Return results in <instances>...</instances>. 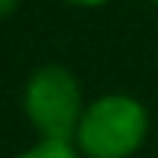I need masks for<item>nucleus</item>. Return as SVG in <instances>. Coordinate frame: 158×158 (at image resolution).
<instances>
[{
    "mask_svg": "<svg viewBox=\"0 0 158 158\" xmlns=\"http://www.w3.org/2000/svg\"><path fill=\"white\" fill-rule=\"evenodd\" d=\"M148 135V113L126 94H106L84 106L77 123V148L87 158H129Z\"/></svg>",
    "mask_w": 158,
    "mask_h": 158,
    "instance_id": "nucleus-1",
    "label": "nucleus"
},
{
    "mask_svg": "<svg viewBox=\"0 0 158 158\" xmlns=\"http://www.w3.org/2000/svg\"><path fill=\"white\" fill-rule=\"evenodd\" d=\"M23 106L29 123L42 132V139H74L77 123L84 116L81 84L61 64H45L29 77L23 94Z\"/></svg>",
    "mask_w": 158,
    "mask_h": 158,
    "instance_id": "nucleus-2",
    "label": "nucleus"
},
{
    "mask_svg": "<svg viewBox=\"0 0 158 158\" xmlns=\"http://www.w3.org/2000/svg\"><path fill=\"white\" fill-rule=\"evenodd\" d=\"M19 158H81V155L68 139H42L32 148H26Z\"/></svg>",
    "mask_w": 158,
    "mask_h": 158,
    "instance_id": "nucleus-3",
    "label": "nucleus"
},
{
    "mask_svg": "<svg viewBox=\"0 0 158 158\" xmlns=\"http://www.w3.org/2000/svg\"><path fill=\"white\" fill-rule=\"evenodd\" d=\"M16 6H19V0H0V19H3V16H10Z\"/></svg>",
    "mask_w": 158,
    "mask_h": 158,
    "instance_id": "nucleus-4",
    "label": "nucleus"
},
{
    "mask_svg": "<svg viewBox=\"0 0 158 158\" xmlns=\"http://www.w3.org/2000/svg\"><path fill=\"white\" fill-rule=\"evenodd\" d=\"M68 3H74V6H100L106 0H68Z\"/></svg>",
    "mask_w": 158,
    "mask_h": 158,
    "instance_id": "nucleus-5",
    "label": "nucleus"
},
{
    "mask_svg": "<svg viewBox=\"0 0 158 158\" xmlns=\"http://www.w3.org/2000/svg\"><path fill=\"white\" fill-rule=\"evenodd\" d=\"M155 3H158V0H155Z\"/></svg>",
    "mask_w": 158,
    "mask_h": 158,
    "instance_id": "nucleus-6",
    "label": "nucleus"
}]
</instances>
